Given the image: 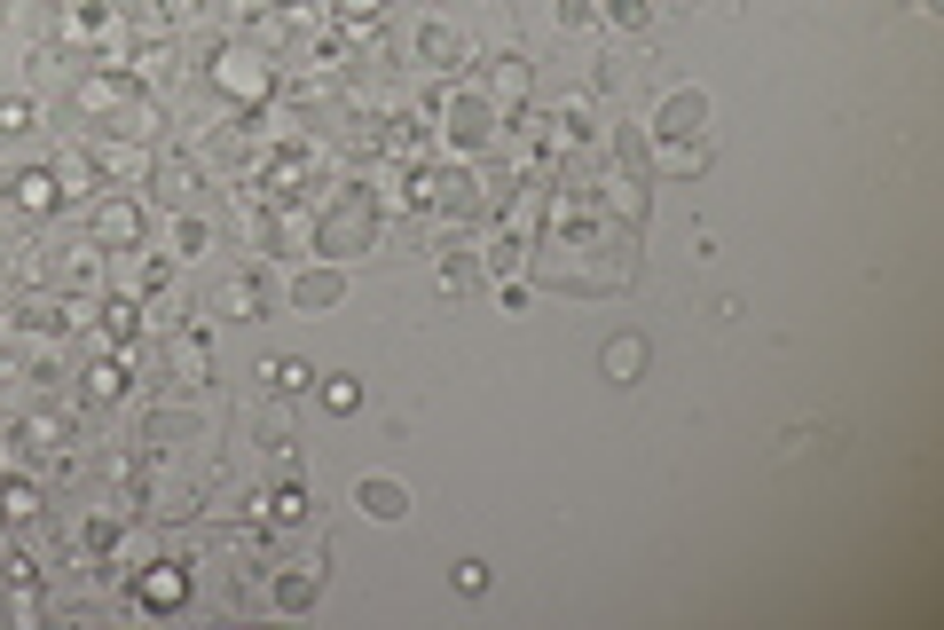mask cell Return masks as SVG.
Wrapping results in <instances>:
<instances>
[{
  "label": "cell",
  "instance_id": "1",
  "mask_svg": "<svg viewBox=\"0 0 944 630\" xmlns=\"http://www.w3.org/2000/svg\"><path fill=\"white\" fill-rule=\"evenodd\" d=\"M347 300V269H299L284 284V308L291 316H323V308H339Z\"/></svg>",
  "mask_w": 944,
  "mask_h": 630
},
{
  "label": "cell",
  "instance_id": "2",
  "mask_svg": "<svg viewBox=\"0 0 944 630\" xmlns=\"http://www.w3.org/2000/svg\"><path fill=\"white\" fill-rule=\"evenodd\" d=\"M700 126H708V95H700V87H678V95H661V111H654V135L685 143V135H700Z\"/></svg>",
  "mask_w": 944,
  "mask_h": 630
},
{
  "label": "cell",
  "instance_id": "3",
  "mask_svg": "<svg viewBox=\"0 0 944 630\" xmlns=\"http://www.w3.org/2000/svg\"><path fill=\"white\" fill-rule=\"evenodd\" d=\"M355 512H370V520H401V512H410V489L386 481V473H362V481H355Z\"/></svg>",
  "mask_w": 944,
  "mask_h": 630
},
{
  "label": "cell",
  "instance_id": "4",
  "mask_svg": "<svg viewBox=\"0 0 944 630\" xmlns=\"http://www.w3.org/2000/svg\"><path fill=\"white\" fill-rule=\"evenodd\" d=\"M598 362H606V379H614V386H637V379H646V339H637V331H614Z\"/></svg>",
  "mask_w": 944,
  "mask_h": 630
},
{
  "label": "cell",
  "instance_id": "5",
  "mask_svg": "<svg viewBox=\"0 0 944 630\" xmlns=\"http://www.w3.org/2000/svg\"><path fill=\"white\" fill-rule=\"evenodd\" d=\"M315 591H323V568H284V576H276V607L299 615V607L315 600Z\"/></svg>",
  "mask_w": 944,
  "mask_h": 630
},
{
  "label": "cell",
  "instance_id": "6",
  "mask_svg": "<svg viewBox=\"0 0 944 630\" xmlns=\"http://www.w3.org/2000/svg\"><path fill=\"white\" fill-rule=\"evenodd\" d=\"M213 308H221V316H260V308H268V292H260L252 276H236V284H221V300H213Z\"/></svg>",
  "mask_w": 944,
  "mask_h": 630
},
{
  "label": "cell",
  "instance_id": "7",
  "mask_svg": "<svg viewBox=\"0 0 944 630\" xmlns=\"http://www.w3.org/2000/svg\"><path fill=\"white\" fill-rule=\"evenodd\" d=\"M268 386H276V394H308V386H315V371L284 355V362H268Z\"/></svg>",
  "mask_w": 944,
  "mask_h": 630
},
{
  "label": "cell",
  "instance_id": "8",
  "mask_svg": "<svg viewBox=\"0 0 944 630\" xmlns=\"http://www.w3.org/2000/svg\"><path fill=\"white\" fill-rule=\"evenodd\" d=\"M142 600H150V607H174V600H182V568H150V576H142Z\"/></svg>",
  "mask_w": 944,
  "mask_h": 630
},
{
  "label": "cell",
  "instance_id": "9",
  "mask_svg": "<svg viewBox=\"0 0 944 630\" xmlns=\"http://www.w3.org/2000/svg\"><path fill=\"white\" fill-rule=\"evenodd\" d=\"M457 591H464V600H481V591H488V559H457Z\"/></svg>",
  "mask_w": 944,
  "mask_h": 630
},
{
  "label": "cell",
  "instance_id": "10",
  "mask_svg": "<svg viewBox=\"0 0 944 630\" xmlns=\"http://www.w3.org/2000/svg\"><path fill=\"white\" fill-rule=\"evenodd\" d=\"M323 403H331V410H362V386H355V379H331Z\"/></svg>",
  "mask_w": 944,
  "mask_h": 630
},
{
  "label": "cell",
  "instance_id": "11",
  "mask_svg": "<svg viewBox=\"0 0 944 630\" xmlns=\"http://www.w3.org/2000/svg\"><path fill=\"white\" fill-rule=\"evenodd\" d=\"M276 520H284V528H299V520H308V496H299V489H284V496H276Z\"/></svg>",
  "mask_w": 944,
  "mask_h": 630
},
{
  "label": "cell",
  "instance_id": "12",
  "mask_svg": "<svg viewBox=\"0 0 944 630\" xmlns=\"http://www.w3.org/2000/svg\"><path fill=\"white\" fill-rule=\"evenodd\" d=\"M134 228H142V221H134V206H111V213H103V237H134Z\"/></svg>",
  "mask_w": 944,
  "mask_h": 630
},
{
  "label": "cell",
  "instance_id": "13",
  "mask_svg": "<svg viewBox=\"0 0 944 630\" xmlns=\"http://www.w3.org/2000/svg\"><path fill=\"white\" fill-rule=\"evenodd\" d=\"M606 16H614V24H646V0H614Z\"/></svg>",
  "mask_w": 944,
  "mask_h": 630
},
{
  "label": "cell",
  "instance_id": "14",
  "mask_svg": "<svg viewBox=\"0 0 944 630\" xmlns=\"http://www.w3.org/2000/svg\"><path fill=\"white\" fill-rule=\"evenodd\" d=\"M559 24L575 32V24H591V0H559Z\"/></svg>",
  "mask_w": 944,
  "mask_h": 630
}]
</instances>
